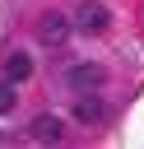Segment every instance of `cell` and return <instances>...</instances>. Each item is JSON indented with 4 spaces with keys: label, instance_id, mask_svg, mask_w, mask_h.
Instances as JSON below:
<instances>
[{
    "label": "cell",
    "instance_id": "obj_1",
    "mask_svg": "<svg viewBox=\"0 0 144 149\" xmlns=\"http://www.w3.org/2000/svg\"><path fill=\"white\" fill-rule=\"evenodd\" d=\"M70 28H79V33H102V28H107V5H98V0H84V5L74 9Z\"/></svg>",
    "mask_w": 144,
    "mask_h": 149
},
{
    "label": "cell",
    "instance_id": "obj_2",
    "mask_svg": "<svg viewBox=\"0 0 144 149\" xmlns=\"http://www.w3.org/2000/svg\"><path fill=\"white\" fill-rule=\"evenodd\" d=\"M70 37V14H42L37 19V42L42 47H60Z\"/></svg>",
    "mask_w": 144,
    "mask_h": 149
},
{
    "label": "cell",
    "instance_id": "obj_3",
    "mask_svg": "<svg viewBox=\"0 0 144 149\" xmlns=\"http://www.w3.org/2000/svg\"><path fill=\"white\" fill-rule=\"evenodd\" d=\"M102 79H107V74H102V65H88V61L65 70V84H70V88H79V93H84V88H98Z\"/></svg>",
    "mask_w": 144,
    "mask_h": 149
},
{
    "label": "cell",
    "instance_id": "obj_4",
    "mask_svg": "<svg viewBox=\"0 0 144 149\" xmlns=\"http://www.w3.org/2000/svg\"><path fill=\"white\" fill-rule=\"evenodd\" d=\"M28 135L37 140V144H60V135H65V126H60V116H33V126H28Z\"/></svg>",
    "mask_w": 144,
    "mask_h": 149
},
{
    "label": "cell",
    "instance_id": "obj_5",
    "mask_svg": "<svg viewBox=\"0 0 144 149\" xmlns=\"http://www.w3.org/2000/svg\"><path fill=\"white\" fill-rule=\"evenodd\" d=\"M74 116H79L84 126H98V121L107 116V107H102V98H93V93L84 88V93H79V102H74Z\"/></svg>",
    "mask_w": 144,
    "mask_h": 149
},
{
    "label": "cell",
    "instance_id": "obj_6",
    "mask_svg": "<svg viewBox=\"0 0 144 149\" xmlns=\"http://www.w3.org/2000/svg\"><path fill=\"white\" fill-rule=\"evenodd\" d=\"M28 74H33V56H28V51H9V56H5V79H9V84H23Z\"/></svg>",
    "mask_w": 144,
    "mask_h": 149
},
{
    "label": "cell",
    "instance_id": "obj_7",
    "mask_svg": "<svg viewBox=\"0 0 144 149\" xmlns=\"http://www.w3.org/2000/svg\"><path fill=\"white\" fill-rule=\"evenodd\" d=\"M9 107H14V88H9V84H0V112H9Z\"/></svg>",
    "mask_w": 144,
    "mask_h": 149
}]
</instances>
